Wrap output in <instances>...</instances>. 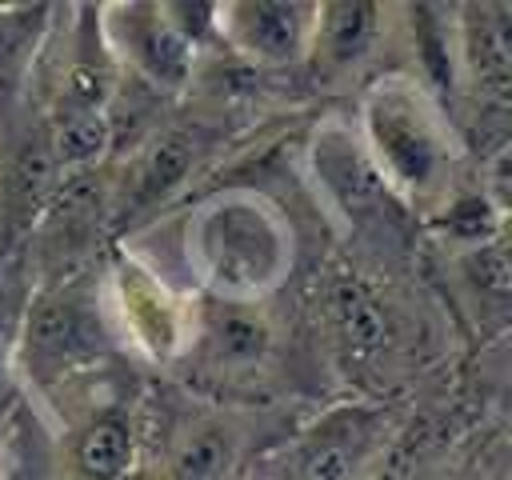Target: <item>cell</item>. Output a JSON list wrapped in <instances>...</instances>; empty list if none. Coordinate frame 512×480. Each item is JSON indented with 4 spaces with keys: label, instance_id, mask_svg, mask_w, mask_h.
Returning a JSON list of instances; mask_svg holds the SVG:
<instances>
[{
    "label": "cell",
    "instance_id": "1",
    "mask_svg": "<svg viewBox=\"0 0 512 480\" xmlns=\"http://www.w3.org/2000/svg\"><path fill=\"white\" fill-rule=\"evenodd\" d=\"M352 132L408 216L432 220L464 184V144L448 104L404 68H388L364 84Z\"/></svg>",
    "mask_w": 512,
    "mask_h": 480
},
{
    "label": "cell",
    "instance_id": "2",
    "mask_svg": "<svg viewBox=\"0 0 512 480\" xmlns=\"http://www.w3.org/2000/svg\"><path fill=\"white\" fill-rule=\"evenodd\" d=\"M180 256L200 300L268 304L292 276L296 232L272 196L256 188H224L184 212Z\"/></svg>",
    "mask_w": 512,
    "mask_h": 480
},
{
    "label": "cell",
    "instance_id": "3",
    "mask_svg": "<svg viewBox=\"0 0 512 480\" xmlns=\"http://www.w3.org/2000/svg\"><path fill=\"white\" fill-rule=\"evenodd\" d=\"M112 344L116 340L104 316L100 276L84 272H60L52 284L36 288L12 340L24 388H36L44 396L76 384V376L96 368V360Z\"/></svg>",
    "mask_w": 512,
    "mask_h": 480
},
{
    "label": "cell",
    "instance_id": "4",
    "mask_svg": "<svg viewBox=\"0 0 512 480\" xmlns=\"http://www.w3.org/2000/svg\"><path fill=\"white\" fill-rule=\"evenodd\" d=\"M100 300L112 340L156 368H176L192 356L196 292L172 284L132 244H116L100 272Z\"/></svg>",
    "mask_w": 512,
    "mask_h": 480
},
{
    "label": "cell",
    "instance_id": "5",
    "mask_svg": "<svg viewBox=\"0 0 512 480\" xmlns=\"http://www.w3.org/2000/svg\"><path fill=\"white\" fill-rule=\"evenodd\" d=\"M96 32L116 72H132L152 92L184 96L196 84L200 48L212 36V4H156V0H120L100 4Z\"/></svg>",
    "mask_w": 512,
    "mask_h": 480
},
{
    "label": "cell",
    "instance_id": "6",
    "mask_svg": "<svg viewBox=\"0 0 512 480\" xmlns=\"http://www.w3.org/2000/svg\"><path fill=\"white\" fill-rule=\"evenodd\" d=\"M396 416L376 400H344L316 412L260 464L256 480H364L384 456Z\"/></svg>",
    "mask_w": 512,
    "mask_h": 480
},
{
    "label": "cell",
    "instance_id": "7",
    "mask_svg": "<svg viewBox=\"0 0 512 480\" xmlns=\"http://www.w3.org/2000/svg\"><path fill=\"white\" fill-rule=\"evenodd\" d=\"M208 152H212V140L204 124H168L144 136L124 160L120 176L112 180L108 208H104L108 232L124 244L132 228L152 224L156 212H164L172 200L188 192Z\"/></svg>",
    "mask_w": 512,
    "mask_h": 480
},
{
    "label": "cell",
    "instance_id": "8",
    "mask_svg": "<svg viewBox=\"0 0 512 480\" xmlns=\"http://www.w3.org/2000/svg\"><path fill=\"white\" fill-rule=\"evenodd\" d=\"M304 172L332 224H340L356 240L380 236L384 224H392L396 212H404L368 164L352 124L344 120H320L312 128L304 144Z\"/></svg>",
    "mask_w": 512,
    "mask_h": 480
},
{
    "label": "cell",
    "instance_id": "9",
    "mask_svg": "<svg viewBox=\"0 0 512 480\" xmlns=\"http://www.w3.org/2000/svg\"><path fill=\"white\" fill-rule=\"evenodd\" d=\"M456 100L480 120H504L512 108V4H452Z\"/></svg>",
    "mask_w": 512,
    "mask_h": 480
},
{
    "label": "cell",
    "instance_id": "10",
    "mask_svg": "<svg viewBox=\"0 0 512 480\" xmlns=\"http://www.w3.org/2000/svg\"><path fill=\"white\" fill-rule=\"evenodd\" d=\"M316 4L304 0H228L212 4V40L252 68H300L312 44Z\"/></svg>",
    "mask_w": 512,
    "mask_h": 480
},
{
    "label": "cell",
    "instance_id": "11",
    "mask_svg": "<svg viewBox=\"0 0 512 480\" xmlns=\"http://www.w3.org/2000/svg\"><path fill=\"white\" fill-rule=\"evenodd\" d=\"M72 480H140V428L124 400H92L64 424Z\"/></svg>",
    "mask_w": 512,
    "mask_h": 480
},
{
    "label": "cell",
    "instance_id": "12",
    "mask_svg": "<svg viewBox=\"0 0 512 480\" xmlns=\"http://www.w3.org/2000/svg\"><path fill=\"white\" fill-rule=\"evenodd\" d=\"M396 24V8L372 0H336L316 4L308 60L320 80H348L356 76L384 44Z\"/></svg>",
    "mask_w": 512,
    "mask_h": 480
},
{
    "label": "cell",
    "instance_id": "13",
    "mask_svg": "<svg viewBox=\"0 0 512 480\" xmlns=\"http://www.w3.org/2000/svg\"><path fill=\"white\" fill-rule=\"evenodd\" d=\"M272 344H276V328L264 304H224L196 296L192 356L208 360L216 372H252L272 356Z\"/></svg>",
    "mask_w": 512,
    "mask_h": 480
},
{
    "label": "cell",
    "instance_id": "14",
    "mask_svg": "<svg viewBox=\"0 0 512 480\" xmlns=\"http://www.w3.org/2000/svg\"><path fill=\"white\" fill-rule=\"evenodd\" d=\"M60 180L64 176L48 152L44 120L36 124V132H24L8 148H0V228H4V240H16V236L36 228V220L52 204Z\"/></svg>",
    "mask_w": 512,
    "mask_h": 480
},
{
    "label": "cell",
    "instance_id": "15",
    "mask_svg": "<svg viewBox=\"0 0 512 480\" xmlns=\"http://www.w3.org/2000/svg\"><path fill=\"white\" fill-rule=\"evenodd\" d=\"M244 452V428L228 412L184 416L152 468V480H228Z\"/></svg>",
    "mask_w": 512,
    "mask_h": 480
},
{
    "label": "cell",
    "instance_id": "16",
    "mask_svg": "<svg viewBox=\"0 0 512 480\" xmlns=\"http://www.w3.org/2000/svg\"><path fill=\"white\" fill-rule=\"evenodd\" d=\"M332 320H336L344 356H356V360L380 356V344L388 340V316H384V308L368 284L340 280L332 292Z\"/></svg>",
    "mask_w": 512,
    "mask_h": 480
},
{
    "label": "cell",
    "instance_id": "17",
    "mask_svg": "<svg viewBox=\"0 0 512 480\" xmlns=\"http://www.w3.org/2000/svg\"><path fill=\"white\" fill-rule=\"evenodd\" d=\"M56 16V8H28V4H4L0 8V84L4 80H20L32 60L40 40L48 36V20Z\"/></svg>",
    "mask_w": 512,
    "mask_h": 480
},
{
    "label": "cell",
    "instance_id": "18",
    "mask_svg": "<svg viewBox=\"0 0 512 480\" xmlns=\"http://www.w3.org/2000/svg\"><path fill=\"white\" fill-rule=\"evenodd\" d=\"M20 392H24V380H20V368H16V348H12V336L0 328V428L12 420V412L20 404Z\"/></svg>",
    "mask_w": 512,
    "mask_h": 480
}]
</instances>
